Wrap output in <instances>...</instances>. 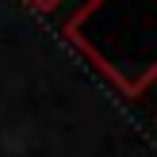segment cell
<instances>
[{
	"mask_svg": "<svg viewBox=\"0 0 157 157\" xmlns=\"http://www.w3.org/2000/svg\"><path fill=\"white\" fill-rule=\"evenodd\" d=\"M23 4H27L31 12H42V15H46V12H54V8H58L61 0H23Z\"/></svg>",
	"mask_w": 157,
	"mask_h": 157,
	"instance_id": "6da1fadb",
	"label": "cell"
}]
</instances>
